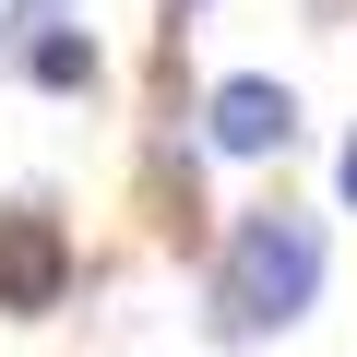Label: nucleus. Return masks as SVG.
Returning a JSON list of instances; mask_svg holds the SVG:
<instances>
[{"instance_id": "nucleus-3", "label": "nucleus", "mask_w": 357, "mask_h": 357, "mask_svg": "<svg viewBox=\"0 0 357 357\" xmlns=\"http://www.w3.org/2000/svg\"><path fill=\"white\" fill-rule=\"evenodd\" d=\"M60 298H72V238H60L48 215H0V310L36 321V310H60Z\"/></svg>"}, {"instance_id": "nucleus-5", "label": "nucleus", "mask_w": 357, "mask_h": 357, "mask_svg": "<svg viewBox=\"0 0 357 357\" xmlns=\"http://www.w3.org/2000/svg\"><path fill=\"white\" fill-rule=\"evenodd\" d=\"M48 24H72V0H13V13H0V48H13V60H24V48H36Z\"/></svg>"}, {"instance_id": "nucleus-1", "label": "nucleus", "mask_w": 357, "mask_h": 357, "mask_svg": "<svg viewBox=\"0 0 357 357\" xmlns=\"http://www.w3.org/2000/svg\"><path fill=\"white\" fill-rule=\"evenodd\" d=\"M310 298H321V215H298V203L227 215L215 274H203V333L215 345H262V333L310 321Z\"/></svg>"}, {"instance_id": "nucleus-2", "label": "nucleus", "mask_w": 357, "mask_h": 357, "mask_svg": "<svg viewBox=\"0 0 357 357\" xmlns=\"http://www.w3.org/2000/svg\"><path fill=\"white\" fill-rule=\"evenodd\" d=\"M203 143H215V155H286V143H298V96H286L274 72H227L215 107H203Z\"/></svg>"}, {"instance_id": "nucleus-4", "label": "nucleus", "mask_w": 357, "mask_h": 357, "mask_svg": "<svg viewBox=\"0 0 357 357\" xmlns=\"http://www.w3.org/2000/svg\"><path fill=\"white\" fill-rule=\"evenodd\" d=\"M24 72H36L48 96H84V84H96V36H84V24H48V36L24 48Z\"/></svg>"}, {"instance_id": "nucleus-6", "label": "nucleus", "mask_w": 357, "mask_h": 357, "mask_svg": "<svg viewBox=\"0 0 357 357\" xmlns=\"http://www.w3.org/2000/svg\"><path fill=\"white\" fill-rule=\"evenodd\" d=\"M333 203L357 215V131H345V155H333Z\"/></svg>"}]
</instances>
